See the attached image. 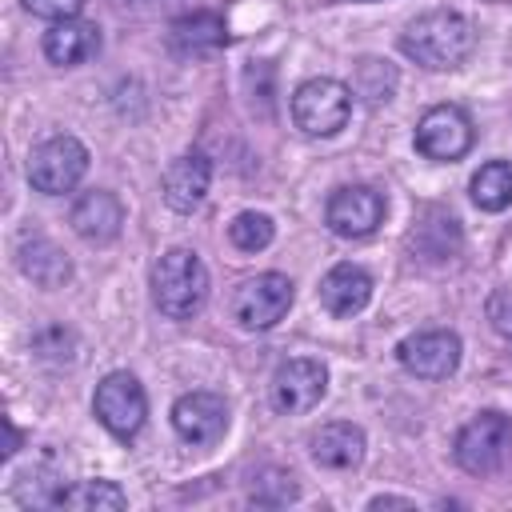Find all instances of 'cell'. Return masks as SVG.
Listing matches in <instances>:
<instances>
[{
  "instance_id": "6da1fadb",
  "label": "cell",
  "mask_w": 512,
  "mask_h": 512,
  "mask_svg": "<svg viewBox=\"0 0 512 512\" xmlns=\"http://www.w3.org/2000/svg\"><path fill=\"white\" fill-rule=\"evenodd\" d=\"M476 48V28L468 16H460L456 8H432L420 12L416 20H408V28L400 32V52L408 60H416L420 68L444 72V68H460Z\"/></svg>"
},
{
  "instance_id": "7a4b0ae2",
  "label": "cell",
  "mask_w": 512,
  "mask_h": 512,
  "mask_svg": "<svg viewBox=\"0 0 512 512\" xmlns=\"http://www.w3.org/2000/svg\"><path fill=\"white\" fill-rule=\"evenodd\" d=\"M152 300L168 320H192L208 300V268L192 248H168L152 268Z\"/></svg>"
},
{
  "instance_id": "3957f363",
  "label": "cell",
  "mask_w": 512,
  "mask_h": 512,
  "mask_svg": "<svg viewBox=\"0 0 512 512\" xmlns=\"http://www.w3.org/2000/svg\"><path fill=\"white\" fill-rule=\"evenodd\" d=\"M352 116V88L336 76H312L292 92V120L308 136H336Z\"/></svg>"
},
{
  "instance_id": "277c9868",
  "label": "cell",
  "mask_w": 512,
  "mask_h": 512,
  "mask_svg": "<svg viewBox=\"0 0 512 512\" xmlns=\"http://www.w3.org/2000/svg\"><path fill=\"white\" fill-rule=\"evenodd\" d=\"M456 464L472 476H488L496 472L508 452H512V416L504 412H476L460 432H456Z\"/></svg>"
},
{
  "instance_id": "5b68a950",
  "label": "cell",
  "mask_w": 512,
  "mask_h": 512,
  "mask_svg": "<svg viewBox=\"0 0 512 512\" xmlns=\"http://www.w3.org/2000/svg\"><path fill=\"white\" fill-rule=\"evenodd\" d=\"M88 172V148L76 136H48L44 144L32 148L28 156V184L44 196H64L72 192Z\"/></svg>"
},
{
  "instance_id": "8992f818",
  "label": "cell",
  "mask_w": 512,
  "mask_h": 512,
  "mask_svg": "<svg viewBox=\"0 0 512 512\" xmlns=\"http://www.w3.org/2000/svg\"><path fill=\"white\" fill-rule=\"evenodd\" d=\"M92 412H96V420H100L112 436L132 440V436L144 428L148 396H144V388H140V380H136L132 372H108V376L96 384Z\"/></svg>"
},
{
  "instance_id": "52a82bcc",
  "label": "cell",
  "mask_w": 512,
  "mask_h": 512,
  "mask_svg": "<svg viewBox=\"0 0 512 512\" xmlns=\"http://www.w3.org/2000/svg\"><path fill=\"white\" fill-rule=\"evenodd\" d=\"M292 280L284 272H260V276H248L236 296H232V316L252 328V332H264L272 324H280L292 308Z\"/></svg>"
},
{
  "instance_id": "ba28073f",
  "label": "cell",
  "mask_w": 512,
  "mask_h": 512,
  "mask_svg": "<svg viewBox=\"0 0 512 512\" xmlns=\"http://www.w3.org/2000/svg\"><path fill=\"white\" fill-rule=\"evenodd\" d=\"M472 116L460 104H436L416 124V152L428 160H460L472 148Z\"/></svg>"
},
{
  "instance_id": "9c48e42d",
  "label": "cell",
  "mask_w": 512,
  "mask_h": 512,
  "mask_svg": "<svg viewBox=\"0 0 512 512\" xmlns=\"http://www.w3.org/2000/svg\"><path fill=\"white\" fill-rule=\"evenodd\" d=\"M396 360L404 372H412L420 380H448L460 364V336L448 328L412 332L396 344Z\"/></svg>"
},
{
  "instance_id": "30bf717a",
  "label": "cell",
  "mask_w": 512,
  "mask_h": 512,
  "mask_svg": "<svg viewBox=\"0 0 512 512\" xmlns=\"http://www.w3.org/2000/svg\"><path fill=\"white\" fill-rule=\"evenodd\" d=\"M380 220H384V196L368 184H344L324 204V224L344 240L372 236L380 228Z\"/></svg>"
},
{
  "instance_id": "8fae6325",
  "label": "cell",
  "mask_w": 512,
  "mask_h": 512,
  "mask_svg": "<svg viewBox=\"0 0 512 512\" xmlns=\"http://www.w3.org/2000/svg\"><path fill=\"white\" fill-rule=\"evenodd\" d=\"M324 392H328V368L320 360H308V356L280 364L276 376H272V384H268L272 408L276 412H288V416L316 408L324 400Z\"/></svg>"
},
{
  "instance_id": "7c38bea8",
  "label": "cell",
  "mask_w": 512,
  "mask_h": 512,
  "mask_svg": "<svg viewBox=\"0 0 512 512\" xmlns=\"http://www.w3.org/2000/svg\"><path fill=\"white\" fill-rule=\"evenodd\" d=\"M172 428L184 444H196V448H208L224 436L228 428V404L224 396L216 392H184L176 404H172Z\"/></svg>"
},
{
  "instance_id": "4fadbf2b",
  "label": "cell",
  "mask_w": 512,
  "mask_h": 512,
  "mask_svg": "<svg viewBox=\"0 0 512 512\" xmlns=\"http://www.w3.org/2000/svg\"><path fill=\"white\" fill-rule=\"evenodd\" d=\"M208 184H212V164L200 152H184L164 168V180H160L164 204L172 212H196L208 196Z\"/></svg>"
},
{
  "instance_id": "5bb4252c",
  "label": "cell",
  "mask_w": 512,
  "mask_h": 512,
  "mask_svg": "<svg viewBox=\"0 0 512 512\" xmlns=\"http://www.w3.org/2000/svg\"><path fill=\"white\" fill-rule=\"evenodd\" d=\"M68 224L76 228V236H84V240H92V244H108V240H116L120 228H124V204H120L112 192H104V188L84 192V196L72 204Z\"/></svg>"
},
{
  "instance_id": "9a60e30c",
  "label": "cell",
  "mask_w": 512,
  "mask_h": 512,
  "mask_svg": "<svg viewBox=\"0 0 512 512\" xmlns=\"http://www.w3.org/2000/svg\"><path fill=\"white\" fill-rule=\"evenodd\" d=\"M316 296L332 316H356L372 300V276L360 264H336L324 272Z\"/></svg>"
},
{
  "instance_id": "2e32d148",
  "label": "cell",
  "mask_w": 512,
  "mask_h": 512,
  "mask_svg": "<svg viewBox=\"0 0 512 512\" xmlns=\"http://www.w3.org/2000/svg\"><path fill=\"white\" fill-rule=\"evenodd\" d=\"M100 52V28L72 16V20H52V28L44 32V56L60 68L84 64L88 56Z\"/></svg>"
},
{
  "instance_id": "e0dca14e",
  "label": "cell",
  "mask_w": 512,
  "mask_h": 512,
  "mask_svg": "<svg viewBox=\"0 0 512 512\" xmlns=\"http://www.w3.org/2000/svg\"><path fill=\"white\" fill-rule=\"evenodd\" d=\"M312 460L320 468H332V472H344V468H356L364 460V432L356 424H324L320 432H312Z\"/></svg>"
},
{
  "instance_id": "ac0fdd59",
  "label": "cell",
  "mask_w": 512,
  "mask_h": 512,
  "mask_svg": "<svg viewBox=\"0 0 512 512\" xmlns=\"http://www.w3.org/2000/svg\"><path fill=\"white\" fill-rule=\"evenodd\" d=\"M20 268H24V276H32L40 288H56V284H64L68 280V256L52 244V240H44V236H32L24 248H20Z\"/></svg>"
},
{
  "instance_id": "d6986e66",
  "label": "cell",
  "mask_w": 512,
  "mask_h": 512,
  "mask_svg": "<svg viewBox=\"0 0 512 512\" xmlns=\"http://www.w3.org/2000/svg\"><path fill=\"white\" fill-rule=\"evenodd\" d=\"M224 44V20L216 12H196L172 24V48L176 52H212Z\"/></svg>"
},
{
  "instance_id": "ffe728a7",
  "label": "cell",
  "mask_w": 512,
  "mask_h": 512,
  "mask_svg": "<svg viewBox=\"0 0 512 512\" xmlns=\"http://www.w3.org/2000/svg\"><path fill=\"white\" fill-rule=\"evenodd\" d=\"M472 200L484 212H504L512 204V164L508 160H488L472 176Z\"/></svg>"
},
{
  "instance_id": "44dd1931",
  "label": "cell",
  "mask_w": 512,
  "mask_h": 512,
  "mask_svg": "<svg viewBox=\"0 0 512 512\" xmlns=\"http://www.w3.org/2000/svg\"><path fill=\"white\" fill-rule=\"evenodd\" d=\"M352 92L364 96L368 104H384V100H392V92H396V68H392L388 60H380V56H364V60H356Z\"/></svg>"
},
{
  "instance_id": "7402d4cb",
  "label": "cell",
  "mask_w": 512,
  "mask_h": 512,
  "mask_svg": "<svg viewBox=\"0 0 512 512\" xmlns=\"http://www.w3.org/2000/svg\"><path fill=\"white\" fill-rule=\"evenodd\" d=\"M128 496L112 480H80L60 492V508H80V512H100V508H124Z\"/></svg>"
},
{
  "instance_id": "603a6c76",
  "label": "cell",
  "mask_w": 512,
  "mask_h": 512,
  "mask_svg": "<svg viewBox=\"0 0 512 512\" xmlns=\"http://www.w3.org/2000/svg\"><path fill=\"white\" fill-rule=\"evenodd\" d=\"M276 236V224L272 216L264 212H240L232 224H228V240L240 248V252H264Z\"/></svg>"
},
{
  "instance_id": "cb8c5ba5",
  "label": "cell",
  "mask_w": 512,
  "mask_h": 512,
  "mask_svg": "<svg viewBox=\"0 0 512 512\" xmlns=\"http://www.w3.org/2000/svg\"><path fill=\"white\" fill-rule=\"evenodd\" d=\"M484 312H488V324H492L504 340H512V288L492 292L488 304H484Z\"/></svg>"
},
{
  "instance_id": "d4e9b609",
  "label": "cell",
  "mask_w": 512,
  "mask_h": 512,
  "mask_svg": "<svg viewBox=\"0 0 512 512\" xmlns=\"http://www.w3.org/2000/svg\"><path fill=\"white\" fill-rule=\"evenodd\" d=\"M24 8L40 20H72V16H80L84 0H24Z\"/></svg>"
},
{
  "instance_id": "484cf974",
  "label": "cell",
  "mask_w": 512,
  "mask_h": 512,
  "mask_svg": "<svg viewBox=\"0 0 512 512\" xmlns=\"http://www.w3.org/2000/svg\"><path fill=\"white\" fill-rule=\"evenodd\" d=\"M368 508H412V500H404V496H376Z\"/></svg>"
}]
</instances>
